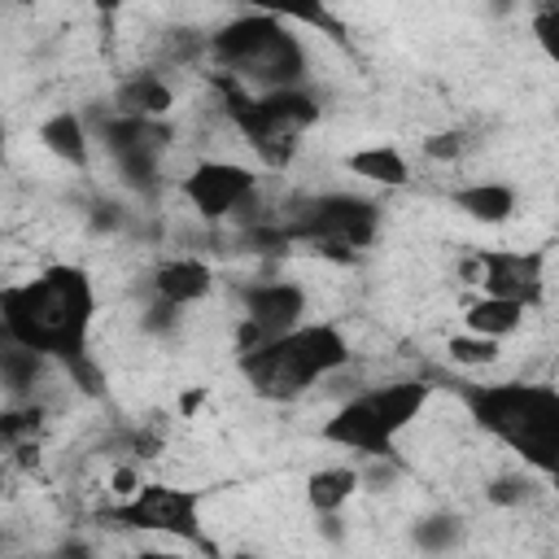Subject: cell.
Listing matches in <instances>:
<instances>
[{"mask_svg":"<svg viewBox=\"0 0 559 559\" xmlns=\"http://www.w3.org/2000/svg\"><path fill=\"white\" fill-rule=\"evenodd\" d=\"M258 188H262L258 170L249 162H236V157H201L179 179V197L188 201V210L201 223L236 218L258 197Z\"/></svg>","mask_w":559,"mask_h":559,"instance_id":"obj_6","label":"cell"},{"mask_svg":"<svg viewBox=\"0 0 559 559\" xmlns=\"http://www.w3.org/2000/svg\"><path fill=\"white\" fill-rule=\"evenodd\" d=\"M4 341H9V336H4V319H0V345H4Z\"/></svg>","mask_w":559,"mask_h":559,"instance_id":"obj_25","label":"cell"},{"mask_svg":"<svg viewBox=\"0 0 559 559\" xmlns=\"http://www.w3.org/2000/svg\"><path fill=\"white\" fill-rule=\"evenodd\" d=\"M310 310V288L297 280H253L240 288V336L236 349L249 354L262 341L293 332L297 323H306Z\"/></svg>","mask_w":559,"mask_h":559,"instance_id":"obj_7","label":"cell"},{"mask_svg":"<svg viewBox=\"0 0 559 559\" xmlns=\"http://www.w3.org/2000/svg\"><path fill=\"white\" fill-rule=\"evenodd\" d=\"M39 148L48 157H57L61 166H74V170H87L92 166V131L83 122L79 109H57L39 122Z\"/></svg>","mask_w":559,"mask_h":559,"instance_id":"obj_11","label":"cell"},{"mask_svg":"<svg viewBox=\"0 0 559 559\" xmlns=\"http://www.w3.org/2000/svg\"><path fill=\"white\" fill-rule=\"evenodd\" d=\"M450 205L472 218V223H485V227H502L515 218L520 210V192L511 183H498V179H476V183H463L450 192Z\"/></svg>","mask_w":559,"mask_h":559,"instance_id":"obj_12","label":"cell"},{"mask_svg":"<svg viewBox=\"0 0 559 559\" xmlns=\"http://www.w3.org/2000/svg\"><path fill=\"white\" fill-rule=\"evenodd\" d=\"M358 489H362V467H354V463H323V467H314L306 476L301 493H306V507L319 520H328V515H341L354 502Z\"/></svg>","mask_w":559,"mask_h":559,"instance_id":"obj_13","label":"cell"},{"mask_svg":"<svg viewBox=\"0 0 559 559\" xmlns=\"http://www.w3.org/2000/svg\"><path fill=\"white\" fill-rule=\"evenodd\" d=\"M96 314V280L79 262H48L26 280L0 284L4 336L57 367L87 362Z\"/></svg>","mask_w":559,"mask_h":559,"instance_id":"obj_1","label":"cell"},{"mask_svg":"<svg viewBox=\"0 0 559 559\" xmlns=\"http://www.w3.org/2000/svg\"><path fill=\"white\" fill-rule=\"evenodd\" d=\"M467 419H476L498 445L520 454L528 467L550 476L559 454V393L542 380H493L476 384L467 380L459 389Z\"/></svg>","mask_w":559,"mask_h":559,"instance_id":"obj_3","label":"cell"},{"mask_svg":"<svg viewBox=\"0 0 559 559\" xmlns=\"http://www.w3.org/2000/svg\"><path fill=\"white\" fill-rule=\"evenodd\" d=\"M210 52L223 66V79L245 92H280L301 87L306 79V44L275 13H240L210 35Z\"/></svg>","mask_w":559,"mask_h":559,"instance_id":"obj_4","label":"cell"},{"mask_svg":"<svg viewBox=\"0 0 559 559\" xmlns=\"http://www.w3.org/2000/svg\"><path fill=\"white\" fill-rule=\"evenodd\" d=\"M528 323V310L520 301H507V297H476L467 310H463V328L472 336H485V341H511L520 328Z\"/></svg>","mask_w":559,"mask_h":559,"instance_id":"obj_15","label":"cell"},{"mask_svg":"<svg viewBox=\"0 0 559 559\" xmlns=\"http://www.w3.org/2000/svg\"><path fill=\"white\" fill-rule=\"evenodd\" d=\"M445 354H450V362H459V367H493L498 358H502V345L498 341H485V336H472V332H463V336H450V345H445Z\"/></svg>","mask_w":559,"mask_h":559,"instance_id":"obj_17","label":"cell"},{"mask_svg":"<svg viewBox=\"0 0 559 559\" xmlns=\"http://www.w3.org/2000/svg\"><path fill=\"white\" fill-rule=\"evenodd\" d=\"M319 441H328L336 450H354L358 459H384V463L397 459V441L389 437V428L371 411L367 393H354V397L336 402L332 415L319 424Z\"/></svg>","mask_w":559,"mask_h":559,"instance_id":"obj_9","label":"cell"},{"mask_svg":"<svg viewBox=\"0 0 559 559\" xmlns=\"http://www.w3.org/2000/svg\"><path fill=\"white\" fill-rule=\"evenodd\" d=\"M231 559H266V555H258V550H236Z\"/></svg>","mask_w":559,"mask_h":559,"instance_id":"obj_23","label":"cell"},{"mask_svg":"<svg viewBox=\"0 0 559 559\" xmlns=\"http://www.w3.org/2000/svg\"><path fill=\"white\" fill-rule=\"evenodd\" d=\"M4 153H9V127H4V118H0V162H4Z\"/></svg>","mask_w":559,"mask_h":559,"instance_id":"obj_22","label":"cell"},{"mask_svg":"<svg viewBox=\"0 0 559 559\" xmlns=\"http://www.w3.org/2000/svg\"><path fill=\"white\" fill-rule=\"evenodd\" d=\"M4 493H9V480H4V467H0V502H4Z\"/></svg>","mask_w":559,"mask_h":559,"instance_id":"obj_24","label":"cell"},{"mask_svg":"<svg viewBox=\"0 0 559 559\" xmlns=\"http://www.w3.org/2000/svg\"><path fill=\"white\" fill-rule=\"evenodd\" d=\"M415 542H419L424 550H450V546L459 542V520H454V515H428V520H419Z\"/></svg>","mask_w":559,"mask_h":559,"instance_id":"obj_19","label":"cell"},{"mask_svg":"<svg viewBox=\"0 0 559 559\" xmlns=\"http://www.w3.org/2000/svg\"><path fill=\"white\" fill-rule=\"evenodd\" d=\"M349 362H354V345L345 328L332 319H306L293 332H280L258 349L240 354V376L266 402H297L314 384L341 376Z\"/></svg>","mask_w":559,"mask_h":559,"instance_id":"obj_2","label":"cell"},{"mask_svg":"<svg viewBox=\"0 0 559 559\" xmlns=\"http://www.w3.org/2000/svg\"><path fill=\"white\" fill-rule=\"evenodd\" d=\"M131 559H188L179 546H140L131 550Z\"/></svg>","mask_w":559,"mask_h":559,"instance_id":"obj_21","label":"cell"},{"mask_svg":"<svg viewBox=\"0 0 559 559\" xmlns=\"http://www.w3.org/2000/svg\"><path fill=\"white\" fill-rule=\"evenodd\" d=\"M205 502H210V489H201V485L140 480V489L122 502H109L100 511V520L118 524L127 533H148V537H166V542L205 546Z\"/></svg>","mask_w":559,"mask_h":559,"instance_id":"obj_5","label":"cell"},{"mask_svg":"<svg viewBox=\"0 0 559 559\" xmlns=\"http://www.w3.org/2000/svg\"><path fill=\"white\" fill-rule=\"evenodd\" d=\"M345 175H354L358 183H371V188H406L411 183V162L402 148L393 144H362L354 153H345Z\"/></svg>","mask_w":559,"mask_h":559,"instance_id":"obj_14","label":"cell"},{"mask_svg":"<svg viewBox=\"0 0 559 559\" xmlns=\"http://www.w3.org/2000/svg\"><path fill=\"white\" fill-rule=\"evenodd\" d=\"M114 105H118V114H127V118H153V122H162V118L175 109V92H170V83H166L162 74L140 70V74H131V79L118 87Z\"/></svg>","mask_w":559,"mask_h":559,"instance_id":"obj_16","label":"cell"},{"mask_svg":"<svg viewBox=\"0 0 559 559\" xmlns=\"http://www.w3.org/2000/svg\"><path fill=\"white\" fill-rule=\"evenodd\" d=\"M485 498L498 502V507H520V502L528 498V480H524V472H515V476H489Z\"/></svg>","mask_w":559,"mask_h":559,"instance_id":"obj_20","label":"cell"},{"mask_svg":"<svg viewBox=\"0 0 559 559\" xmlns=\"http://www.w3.org/2000/svg\"><path fill=\"white\" fill-rule=\"evenodd\" d=\"M546 258L537 249H476L459 266L463 284H480L485 297L520 301L524 310L542 306L546 297Z\"/></svg>","mask_w":559,"mask_h":559,"instance_id":"obj_8","label":"cell"},{"mask_svg":"<svg viewBox=\"0 0 559 559\" xmlns=\"http://www.w3.org/2000/svg\"><path fill=\"white\" fill-rule=\"evenodd\" d=\"M218 275L205 258L197 253H175V258H162L153 271H148V297L170 306V310H192L201 306L210 293H214Z\"/></svg>","mask_w":559,"mask_h":559,"instance_id":"obj_10","label":"cell"},{"mask_svg":"<svg viewBox=\"0 0 559 559\" xmlns=\"http://www.w3.org/2000/svg\"><path fill=\"white\" fill-rule=\"evenodd\" d=\"M472 148V135L463 131V127H445V131H432L428 140H424V157H432V162H454V157H463Z\"/></svg>","mask_w":559,"mask_h":559,"instance_id":"obj_18","label":"cell"}]
</instances>
